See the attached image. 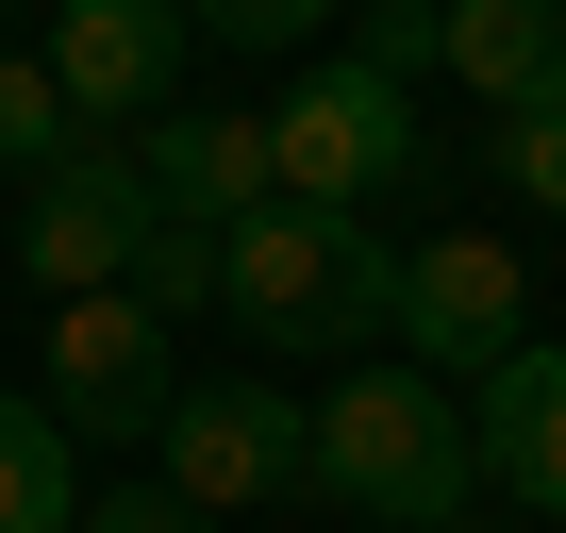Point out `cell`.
Masks as SVG:
<instances>
[{
  "instance_id": "4",
  "label": "cell",
  "mask_w": 566,
  "mask_h": 533,
  "mask_svg": "<svg viewBox=\"0 0 566 533\" xmlns=\"http://www.w3.org/2000/svg\"><path fill=\"white\" fill-rule=\"evenodd\" d=\"M34 400L67 450H150L184 417V367H167V317L150 301H51V351H34Z\"/></svg>"
},
{
  "instance_id": "14",
  "label": "cell",
  "mask_w": 566,
  "mask_h": 533,
  "mask_svg": "<svg viewBox=\"0 0 566 533\" xmlns=\"http://www.w3.org/2000/svg\"><path fill=\"white\" fill-rule=\"evenodd\" d=\"M117 301H150V317H200V301H217V233L150 217V250H134V284H117Z\"/></svg>"
},
{
  "instance_id": "9",
  "label": "cell",
  "mask_w": 566,
  "mask_h": 533,
  "mask_svg": "<svg viewBox=\"0 0 566 533\" xmlns=\"http://www.w3.org/2000/svg\"><path fill=\"white\" fill-rule=\"evenodd\" d=\"M134 184H150V217H184V233H250V217L283 200V150H266V117H150V134H134Z\"/></svg>"
},
{
  "instance_id": "13",
  "label": "cell",
  "mask_w": 566,
  "mask_h": 533,
  "mask_svg": "<svg viewBox=\"0 0 566 533\" xmlns=\"http://www.w3.org/2000/svg\"><path fill=\"white\" fill-rule=\"evenodd\" d=\"M84 150V117H67V84H51V51H0V167H67Z\"/></svg>"
},
{
  "instance_id": "7",
  "label": "cell",
  "mask_w": 566,
  "mask_h": 533,
  "mask_svg": "<svg viewBox=\"0 0 566 533\" xmlns=\"http://www.w3.org/2000/svg\"><path fill=\"white\" fill-rule=\"evenodd\" d=\"M134 250H150V184H134L117 134H84V150L18 200V266H34L51 301H117V284H134Z\"/></svg>"
},
{
  "instance_id": "17",
  "label": "cell",
  "mask_w": 566,
  "mask_h": 533,
  "mask_svg": "<svg viewBox=\"0 0 566 533\" xmlns=\"http://www.w3.org/2000/svg\"><path fill=\"white\" fill-rule=\"evenodd\" d=\"M84 533H200V516H184L167 483H117V500H84Z\"/></svg>"
},
{
  "instance_id": "6",
  "label": "cell",
  "mask_w": 566,
  "mask_h": 533,
  "mask_svg": "<svg viewBox=\"0 0 566 533\" xmlns=\"http://www.w3.org/2000/svg\"><path fill=\"white\" fill-rule=\"evenodd\" d=\"M150 483L217 533V516H266L283 483H301V400L283 384H184V417L150 433Z\"/></svg>"
},
{
  "instance_id": "2",
  "label": "cell",
  "mask_w": 566,
  "mask_h": 533,
  "mask_svg": "<svg viewBox=\"0 0 566 533\" xmlns=\"http://www.w3.org/2000/svg\"><path fill=\"white\" fill-rule=\"evenodd\" d=\"M217 317H250L266 351H367V334H400V250L367 217L266 200L250 233H217Z\"/></svg>"
},
{
  "instance_id": "16",
  "label": "cell",
  "mask_w": 566,
  "mask_h": 533,
  "mask_svg": "<svg viewBox=\"0 0 566 533\" xmlns=\"http://www.w3.org/2000/svg\"><path fill=\"white\" fill-rule=\"evenodd\" d=\"M433 51H450V18H417V0H384V18H367V51H350V67L417 101V67H433Z\"/></svg>"
},
{
  "instance_id": "10",
  "label": "cell",
  "mask_w": 566,
  "mask_h": 533,
  "mask_svg": "<svg viewBox=\"0 0 566 533\" xmlns=\"http://www.w3.org/2000/svg\"><path fill=\"white\" fill-rule=\"evenodd\" d=\"M467 467H483L500 500L566 516V351H549V334H533L500 384H467Z\"/></svg>"
},
{
  "instance_id": "8",
  "label": "cell",
  "mask_w": 566,
  "mask_h": 533,
  "mask_svg": "<svg viewBox=\"0 0 566 533\" xmlns=\"http://www.w3.org/2000/svg\"><path fill=\"white\" fill-rule=\"evenodd\" d=\"M51 84H67V117L84 134H150L167 117V84H184V18H167V0H84V18L51 34Z\"/></svg>"
},
{
  "instance_id": "11",
  "label": "cell",
  "mask_w": 566,
  "mask_h": 533,
  "mask_svg": "<svg viewBox=\"0 0 566 533\" xmlns=\"http://www.w3.org/2000/svg\"><path fill=\"white\" fill-rule=\"evenodd\" d=\"M450 84H483L500 117H533L549 84H566V18L549 0H450V51H433Z\"/></svg>"
},
{
  "instance_id": "3",
  "label": "cell",
  "mask_w": 566,
  "mask_h": 533,
  "mask_svg": "<svg viewBox=\"0 0 566 533\" xmlns=\"http://www.w3.org/2000/svg\"><path fill=\"white\" fill-rule=\"evenodd\" d=\"M266 150H283V200H301V217H367V200H400V184L433 167L417 101L367 84V67H301L283 117H266Z\"/></svg>"
},
{
  "instance_id": "12",
  "label": "cell",
  "mask_w": 566,
  "mask_h": 533,
  "mask_svg": "<svg viewBox=\"0 0 566 533\" xmlns=\"http://www.w3.org/2000/svg\"><path fill=\"white\" fill-rule=\"evenodd\" d=\"M0 533H84V467L34 384H0Z\"/></svg>"
},
{
  "instance_id": "1",
  "label": "cell",
  "mask_w": 566,
  "mask_h": 533,
  "mask_svg": "<svg viewBox=\"0 0 566 533\" xmlns=\"http://www.w3.org/2000/svg\"><path fill=\"white\" fill-rule=\"evenodd\" d=\"M301 483L317 500H350V516H384V533H450L467 516V400H433L417 367H350V384H317L301 400Z\"/></svg>"
},
{
  "instance_id": "5",
  "label": "cell",
  "mask_w": 566,
  "mask_h": 533,
  "mask_svg": "<svg viewBox=\"0 0 566 533\" xmlns=\"http://www.w3.org/2000/svg\"><path fill=\"white\" fill-rule=\"evenodd\" d=\"M400 351H417V384H500L533 351V266L500 233H417L400 250Z\"/></svg>"
},
{
  "instance_id": "15",
  "label": "cell",
  "mask_w": 566,
  "mask_h": 533,
  "mask_svg": "<svg viewBox=\"0 0 566 533\" xmlns=\"http://www.w3.org/2000/svg\"><path fill=\"white\" fill-rule=\"evenodd\" d=\"M500 184H516L533 217H566V84H549L533 117H500Z\"/></svg>"
}]
</instances>
